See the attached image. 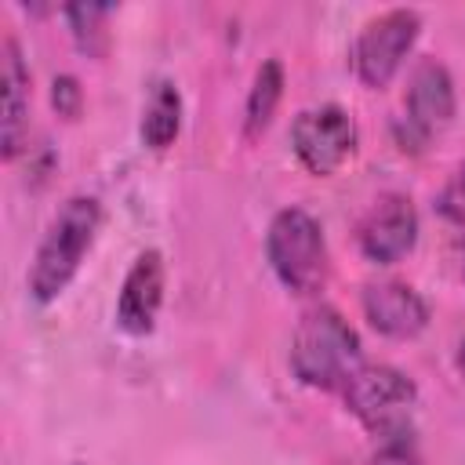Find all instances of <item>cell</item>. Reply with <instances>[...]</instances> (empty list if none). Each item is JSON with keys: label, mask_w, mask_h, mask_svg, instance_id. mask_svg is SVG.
<instances>
[{"label": "cell", "mask_w": 465, "mask_h": 465, "mask_svg": "<svg viewBox=\"0 0 465 465\" xmlns=\"http://www.w3.org/2000/svg\"><path fill=\"white\" fill-rule=\"evenodd\" d=\"M291 149L309 174H334L356 149V124L341 105H316L294 116Z\"/></svg>", "instance_id": "7"}, {"label": "cell", "mask_w": 465, "mask_h": 465, "mask_svg": "<svg viewBox=\"0 0 465 465\" xmlns=\"http://www.w3.org/2000/svg\"><path fill=\"white\" fill-rule=\"evenodd\" d=\"M280 98H283V65L276 58H265L254 73L251 91H247V109H243V134L247 138H258L272 124Z\"/></svg>", "instance_id": "13"}, {"label": "cell", "mask_w": 465, "mask_h": 465, "mask_svg": "<svg viewBox=\"0 0 465 465\" xmlns=\"http://www.w3.org/2000/svg\"><path fill=\"white\" fill-rule=\"evenodd\" d=\"M371 465H421L414 436L381 440V443H378V450H374V461H371Z\"/></svg>", "instance_id": "16"}, {"label": "cell", "mask_w": 465, "mask_h": 465, "mask_svg": "<svg viewBox=\"0 0 465 465\" xmlns=\"http://www.w3.org/2000/svg\"><path fill=\"white\" fill-rule=\"evenodd\" d=\"M356 243L367 262L374 265H392L403 254L414 251L418 243V211L411 196L403 193H385L371 203V211L360 218Z\"/></svg>", "instance_id": "8"}, {"label": "cell", "mask_w": 465, "mask_h": 465, "mask_svg": "<svg viewBox=\"0 0 465 465\" xmlns=\"http://www.w3.org/2000/svg\"><path fill=\"white\" fill-rule=\"evenodd\" d=\"M461 276H465V251H461Z\"/></svg>", "instance_id": "19"}, {"label": "cell", "mask_w": 465, "mask_h": 465, "mask_svg": "<svg viewBox=\"0 0 465 465\" xmlns=\"http://www.w3.org/2000/svg\"><path fill=\"white\" fill-rule=\"evenodd\" d=\"M0 80H4L0 145H4V160H15L29 142V69L11 36L4 40V51H0Z\"/></svg>", "instance_id": "11"}, {"label": "cell", "mask_w": 465, "mask_h": 465, "mask_svg": "<svg viewBox=\"0 0 465 465\" xmlns=\"http://www.w3.org/2000/svg\"><path fill=\"white\" fill-rule=\"evenodd\" d=\"M450 116H454V80L447 65H440L436 58H425L411 73L407 105H403V116L392 124V138L403 153H421L429 138L450 124Z\"/></svg>", "instance_id": "6"}, {"label": "cell", "mask_w": 465, "mask_h": 465, "mask_svg": "<svg viewBox=\"0 0 465 465\" xmlns=\"http://www.w3.org/2000/svg\"><path fill=\"white\" fill-rule=\"evenodd\" d=\"M345 407L360 418V425L381 443L396 436H414V381L389 363H363L341 389Z\"/></svg>", "instance_id": "4"}, {"label": "cell", "mask_w": 465, "mask_h": 465, "mask_svg": "<svg viewBox=\"0 0 465 465\" xmlns=\"http://www.w3.org/2000/svg\"><path fill=\"white\" fill-rule=\"evenodd\" d=\"M160 305H163V258L160 251H142L124 276L116 298V327L131 338H145L156 327Z\"/></svg>", "instance_id": "9"}, {"label": "cell", "mask_w": 465, "mask_h": 465, "mask_svg": "<svg viewBox=\"0 0 465 465\" xmlns=\"http://www.w3.org/2000/svg\"><path fill=\"white\" fill-rule=\"evenodd\" d=\"M454 363H458V371H461V378H465V341L458 345V356H454Z\"/></svg>", "instance_id": "18"}, {"label": "cell", "mask_w": 465, "mask_h": 465, "mask_svg": "<svg viewBox=\"0 0 465 465\" xmlns=\"http://www.w3.org/2000/svg\"><path fill=\"white\" fill-rule=\"evenodd\" d=\"M138 131H142V142L149 149H156V153L167 149L178 138V131H182V94H178V87L171 80H156L149 87Z\"/></svg>", "instance_id": "12"}, {"label": "cell", "mask_w": 465, "mask_h": 465, "mask_svg": "<svg viewBox=\"0 0 465 465\" xmlns=\"http://www.w3.org/2000/svg\"><path fill=\"white\" fill-rule=\"evenodd\" d=\"M440 214L454 225H465V163L454 171V178L447 182V189L440 193Z\"/></svg>", "instance_id": "17"}, {"label": "cell", "mask_w": 465, "mask_h": 465, "mask_svg": "<svg viewBox=\"0 0 465 465\" xmlns=\"http://www.w3.org/2000/svg\"><path fill=\"white\" fill-rule=\"evenodd\" d=\"M418 33H421V15L414 7H392V11H381L378 18H371L352 44L356 76L367 87H385L400 73Z\"/></svg>", "instance_id": "5"}, {"label": "cell", "mask_w": 465, "mask_h": 465, "mask_svg": "<svg viewBox=\"0 0 465 465\" xmlns=\"http://www.w3.org/2000/svg\"><path fill=\"white\" fill-rule=\"evenodd\" d=\"M113 7H102V4H69L62 15L69 22V33L76 40V47L91 58H102L105 47H109V29H105V18H109Z\"/></svg>", "instance_id": "14"}, {"label": "cell", "mask_w": 465, "mask_h": 465, "mask_svg": "<svg viewBox=\"0 0 465 465\" xmlns=\"http://www.w3.org/2000/svg\"><path fill=\"white\" fill-rule=\"evenodd\" d=\"M363 316L385 338H414L429 323L425 298L403 280H378L363 287Z\"/></svg>", "instance_id": "10"}, {"label": "cell", "mask_w": 465, "mask_h": 465, "mask_svg": "<svg viewBox=\"0 0 465 465\" xmlns=\"http://www.w3.org/2000/svg\"><path fill=\"white\" fill-rule=\"evenodd\" d=\"M265 254L276 280L291 294H316L327 283L331 258L320 222L302 207H283L272 214L265 232Z\"/></svg>", "instance_id": "3"}, {"label": "cell", "mask_w": 465, "mask_h": 465, "mask_svg": "<svg viewBox=\"0 0 465 465\" xmlns=\"http://www.w3.org/2000/svg\"><path fill=\"white\" fill-rule=\"evenodd\" d=\"M51 105H54V109H58V116H65V120H76V116H80L84 91H80L76 76H69V73L54 76V84H51Z\"/></svg>", "instance_id": "15"}, {"label": "cell", "mask_w": 465, "mask_h": 465, "mask_svg": "<svg viewBox=\"0 0 465 465\" xmlns=\"http://www.w3.org/2000/svg\"><path fill=\"white\" fill-rule=\"evenodd\" d=\"M98 225H102V203L87 193L69 196L54 211V218L47 222L44 236L36 243L33 265H29V298L36 305L54 302L73 283V276L80 272L84 254L94 243Z\"/></svg>", "instance_id": "1"}, {"label": "cell", "mask_w": 465, "mask_h": 465, "mask_svg": "<svg viewBox=\"0 0 465 465\" xmlns=\"http://www.w3.org/2000/svg\"><path fill=\"white\" fill-rule=\"evenodd\" d=\"M363 367L360 334L349 327V320L331 309L316 305L309 309L291 338V371L309 389H345V381Z\"/></svg>", "instance_id": "2"}]
</instances>
